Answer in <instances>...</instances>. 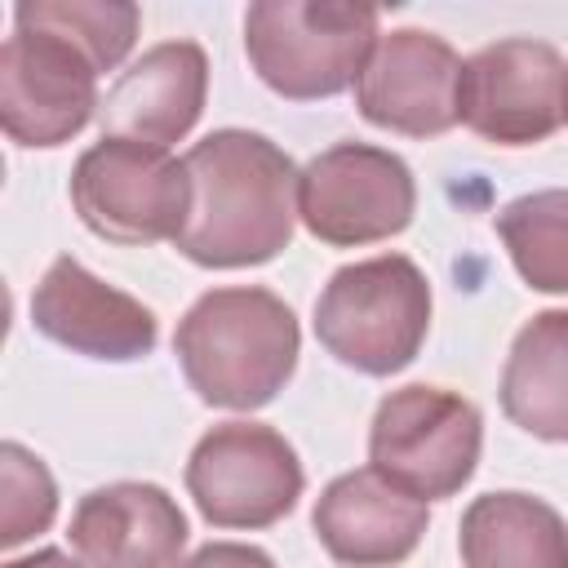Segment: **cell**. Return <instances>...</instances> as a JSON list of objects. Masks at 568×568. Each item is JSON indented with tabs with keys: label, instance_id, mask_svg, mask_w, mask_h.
I'll list each match as a JSON object with an SVG mask.
<instances>
[{
	"label": "cell",
	"instance_id": "cell-1",
	"mask_svg": "<svg viewBox=\"0 0 568 568\" xmlns=\"http://www.w3.org/2000/svg\"><path fill=\"white\" fill-rule=\"evenodd\" d=\"M195 186L178 253L209 271H244L280 257L297 226V164L253 129H213L186 155Z\"/></svg>",
	"mask_w": 568,
	"mask_h": 568
},
{
	"label": "cell",
	"instance_id": "cell-2",
	"mask_svg": "<svg viewBox=\"0 0 568 568\" xmlns=\"http://www.w3.org/2000/svg\"><path fill=\"white\" fill-rule=\"evenodd\" d=\"M173 355L200 404L253 413L293 382L302 328L280 293L262 284H222L186 306L173 328Z\"/></svg>",
	"mask_w": 568,
	"mask_h": 568
},
{
	"label": "cell",
	"instance_id": "cell-3",
	"mask_svg": "<svg viewBox=\"0 0 568 568\" xmlns=\"http://www.w3.org/2000/svg\"><path fill=\"white\" fill-rule=\"evenodd\" d=\"M430 306L426 271L404 253H377L328 275L311 324L337 364L364 377H390L426 346Z\"/></svg>",
	"mask_w": 568,
	"mask_h": 568
},
{
	"label": "cell",
	"instance_id": "cell-4",
	"mask_svg": "<svg viewBox=\"0 0 568 568\" xmlns=\"http://www.w3.org/2000/svg\"><path fill=\"white\" fill-rule=\"evenodd\" d=\"M382 13L342 0H257L244 9V53L257 80L288 102H320L355 89Z\"/></svg>",
	"mask_w": 568,
	"mask_h": 568
},
{
	"label": "cell",
	"instance_id": "cell-5",
	"mask_svg": "<svg viewBox=\"0 0 568 568\" xmlns=\"http://www.w3.org/2000/svg\"><path fill=\"white\" fill-rule=\"evenodd\" d=\"M479 453L484 417L462 390L408 382L386 390L373 408L368 466L422 501L457 497L475 479Z\"/></svg>",
	"mask_w": 568,
	"mask_h": 568
},
{
	"label": "cell",
	"instance_id": "cell-6",
	"mask_svg": "<svg viewBox=\"0 0 568 568\" xmlns=\"http://www.w3.org/2000/svg\"><path fill=\"white\" fill-rule=\"evenodd\" d=\"M75 217L111 244H160L186 231L195 186L186 160L133 138H98L71 169Z\"/></svg>",
	"mask_w": 568,
	"mask_h": 568
},
{
	"label": "cell",
	"instance_id": "cell-7",
	"mask_svg": "<svg viewBox=\"0 0 568 568\" xmlns=\"http://www.w3.org/2000/svg\"><path fill=\"white\" fill-rule=\"evenodd\" d=\"M417 182L404 155L373 142H333L297 173V222L333 248H364L408 231Z\"/></svg>",
	"mask_w": 568,
	"mask_h": 568
},
{
	"label": "cell",
	"instance_id": "cell-8",
	"mask_svg": "<svg viewBox=\"0 0 568 568\" xmlns=\"http://www.w3.org/2000/svg\"><path fill=\"white\" fill-rule=\"evenodd\" d=\"M306 488L297 448L266 422H217L186 457V493L213 528H271Z\"/></svg>",
	"mask_w": 568,
	"mask_h": 568
},
{
	"label": "cell",
	"instance_id": "cell-9",
	"mask_svg": "<svg viewBox=\"0 0 568 568\" xmlns=\"http://www.w3.org/2000/svg\"><path fill=\"white\" fill-rule=\"evenodd\" d=\"M457 124L493 146H537L568 124V58L528 36L493 40L462 62Z\"/></svg>",
	"mask_w": 568,
	"mask_h": 568
},
{
	"label": "cell",
	"instance_id": "cell-10",
	"mask_svg": "<svg viewBox=\"0 0 568 568\" xmlns=\"http://www.w3.org/2000/svg\"><path fill=\"white\" fill-rule=\"evenodd\" d=\"M98 67L44 27H13L0 44V124L9 142L49 151L71 142L102 106Z\"/></svg>",
	"mask_w": 568,
	"mask_h": 568
},
{
	"label": "cell",
	"instance_id": "cell-11",
	"mask_svg": "<svg viewBox=\"0 0 568 568\" xmlns=\"http://www.w3.org/2000/svg\"><path fill=\"white\" fill-rule=\"evenodd\" d=\"M457 49L426 27L382 31L359 80L355 106L373 129L399 138H439L457 124Z\"/></svg>",
	"mask_w": 568,
	"mask_h": 568
},
{
	"label": "cell",
	"instance_id": "cell-12",
	"mask_svg": "<svg viewBox=\"0 0 568 568\" xmlns=\"http://www.w3.org/2000/svg\"><path fill=\"white\" fill-rule=\"evenodd\" d=\"M31 324L49 342L102 359V364H133L146 359L160 342V320L133 293L98 280L80 257L62 253L49 262L31 293Z\"/></svg>",
	"mask_w": 568,
	"mask_h": 568
},
{
	"label": "cell",
	"instance_id": "cell-13",
	"mask_svg": "<svg viewBox=\"0 0 568 568\" xmlns=\"http://www.w3.org/2000/svg\"><path fill=\"white\" fill-rule=\"evenodd\" d=\"M67 541L84 568H182L191 528L169 488L115 479L75 501Z\"/></svg>",
	"mask_w": 568,
	"mask_h": 568
},
{
	"label": "cell",
	"instance_id": "cell-14",
	"mask_svg": "<svg viewBox=\"0 0 568 568\" xmlns=\"http://www.w3.org/2000/svg\"><path fill=\"white\" fill-rule=\"evenodd\" d=\"M430 501L395 488L373 466L346 470L324 484L311 510L315 541L342 568H395L404 564L430 524Z\"/></svg>",
	"mask_w": 568,
	"mask_h": 568
},
{
	"label": "cell",
	"instance_id": "cell-15",
	"mask_svg": "<svg viewBox=\"0 0 568 568\" xmlns=\"http://www.w3.org/2000/svg\"><path fill=\"white\" fill-rule=\"evenodd\" d=\"M204 98L209 53L195 40H160L111 80L98 106V124L106 138H133L169 151L195 129Z\"/></svg>",
	"mask_w": 568,
	"mask_h": 568
},
{
	"label": "cell",
	"instance_id": "cell-16",
	"mask_svg": "<svg viewBox=\"0 0 568 568\" xmlns=\"http://www.w3.org/2000/svg\"><path fill=\"white\" fill-rule=\"evenodd\" d=\"M462 568H568V524L532 493H479L457 524Z\"/></svg>",
	"mask_w": 568,
	"mask_h": 568
},
{
	"label": "cell",
	"instance_id": "cell-17",
	"mask_svg": "<svg viewBox=\"0 0 568 568\" xmlns=\"http://www.w3.org/2000/svg\"><path fill=\"white\" fill-rule=\"evenodd\" d=\"M501 413L532 439L568 444V306L537 311L510 342L501 382Z\"/></svg>",
	"mask_w": 568,
	"mask_h": 568
},
{
	"label": "cell",
	"instance_id": "cell-18",
	"mask_svg": "<svg viewBox=\"0 0 568 568\" xmlns=\"http://www.w3.org/2000/svg\"><path fill=\"white\" fill-rule=\"evenodd\" d=\"M497 235L537 293H568V186L515 195L497 213Z\"/></svg>",
	"mask_w": 568,
	"mask_h": 568
},
{
	"label": "cell",
	"instance_id": "cell-19",
	"mask_svg": "<svg viewBox=\"0 0 568 568\" xmlns=\"http://www.w3.org/2000/svg\"><path fill=\"white\" fill-rule=\"evenodd\" d=\"M13 27H44L71 40L106 75L133 53L142 9L129 0H22L13 9Z\"/></svg>",
	"mask_w": 568,
	"mask_h": 568
},
{
	"label": "cell",
	"instance_id": "cell-20",
	"mask_svg": "<svg viewBox=\"0 0 568 568\" xmlns=\"http://www.w3.org/2000/svg\"><path fill=\"white\" fill-rule=\"evenodd\" d=\"M58 519V479L27 444H0V546L18 550L22 541L49 532Z\"/></svg>",
	"mask_w": 568,
	"mask_h": 568
},
{
	"label": "cell",
	"instance_id": "cell-21",
	"mask_svg": "<svg viewBox=\"0 0 568 568\" xmlns=\"http://www.w3.org/2000/svg\"><path fill=\"white\" fill-rule=\"evenodd\" d=\"M182 568H280V564L248 541H209L191 559H182Z\"/></svg>",
	"mask_w": 568,
	"mask_h": 568
},
{
	"label": "cell",
	"instance_id": "cell-22",
	"mask_svg": "<svg viewBox=\"0 0 568 568\" xmlns=\"http://www.w3.org/2000/svg\"><path fill=\"white\" fill-rule=\"evenodd\" d=\"M4 568H84V564L71 559L67 550H58V546H40V550H31L22 559H9Z\"/></svg>",
	"mask_w": 568,
	"mask_h": 568
}]
</instances>
